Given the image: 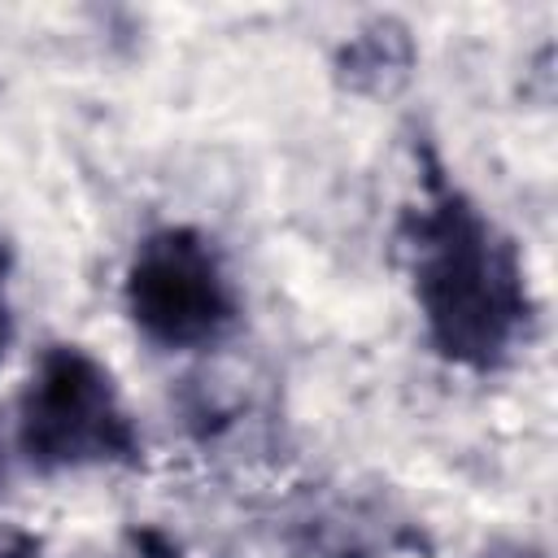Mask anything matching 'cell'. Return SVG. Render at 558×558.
Here are the masks:
<instances>
[{
    "mask_svg": "<svg viewBox=\"0 0 558 558\" xmlns=\"http://www.w3.org/2000/svg\"><path fill=\"white\" fill-rule=\"evenodd\" d=\"M131 305L135 318L170 344L205 340L227 318V296L214 266L183 240H161L140 257L131 275Z\"/></svg>",
    "mask_w": 558,
    "mask_h": 558,
    "instance_id": "obj_1",
    "label": "cell"
},
{
    "mask_svg": "<svg viewBox=\"0 0 558 558\" xmlns=\"http://www.w3.org/2000/svg\"><path fill=\"white\" fill-rule=\"evenodd\" d=\"M510 279L493 266L475 235L453 231L427 266V305L440 340L458 353L493 349L510 323Z\"/></svg>",
    "mask_w": 558,
    "mask_h": 558,
    "instance_id": "obj_2",
    "label": "cell"
},
{
    "mask_svg": "<svg viewBox=\"0 0 558 558\" xmlns=\"http://www.w3.org/2000/svg\"><path fill=\"white\" fill-rule=\"evenodd\" d=\"M118 436V414L109 405V388L74 353H61L48 362L39 388L31 392V418L26 440L44 458H78L109 449Z\"/></svg>",
    "mask_w": 558,
    "mask_h": 558,
    "instance_id": "obj_3",
    "label": "cell"
}]
</instances>
